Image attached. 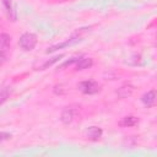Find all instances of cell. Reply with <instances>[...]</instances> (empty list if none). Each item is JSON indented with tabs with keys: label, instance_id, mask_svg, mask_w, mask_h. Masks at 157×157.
<instances>
[{
	"label": "cell",
	"instance_id": "6da1fadb",
	"mask_svg": "<svg viewBox=\"0 0 157 157\" xmlns=\"http://www.w3.org/2000/svg\"><path fill=\"white\" fill-rule=\"evenodd\" d=\"M36 44H37V36L34 33H31V32L23 33L18 39V47L25 52L33 50Z\"/></svg>",
	"mask_w": 157,
	"mask_h": 157
},
{
	"label": "cell",
	"instance_id": "7a4b0ae2",
	"mask_svg": "<svg viewBox=\"0 0 157 157\" xmlns=\"http://www.w3.org/2000/svg\"><path fill=\"white\" fill-rule=\"evenodd\" d=\"M77 90L81 91L85 94H94L98 93L102 90V86L92 80H87V81H81L77 83Z\"/></svg>",
	"mask_w": 157,
	"mask_h": 157
},
{
	"label": "cell",
	"instance_id": "3957f363",
	"mask_svg": "<svg viewBox=\"0 0 157 157\" xmlns=\"http://www.w3.org/2000/svg\"><path fill=\"white\" fill-rule=\"evenodd\" d=\"M102 134H103V130L98 126H90L86 130V137L91 141H98L102 137Z\"/></svg>",
	"mask_w": 157,
	"mask_h": 157
},
{
	"label": "cell",
	"instance_id": "277c9868",
	"mask_svg": "<svg viewBox=\"0 0 157 157\" xmlns=\"http://www.w3.org/2000/svg\"><path fill=\"white\" fill-rule=\"evenodd\" d=\"M77 40H80V38H75V37H72V38H70V39H67V40H65V42H63V43H59V44H54V45H52V47H49L47 50H45V53L47 54H49V53H53V52H55V50H58V49H61V48H65V47H67V45H71V44H74V43H76Z\"/></svg>",
	"mask_w": 157,
	"mask_h": 157
},
{
	"label": "cell",
	"instance_id": "5b68a950",
	"mask_svg": "<svg viewBox=\"0 0 157 157\" xmlns=\"http://www.w3.org/2000/svg\"><path fill=\"white\" fill-rule=\"evenodd\" d=\"M134 91H135V87L132 85H123L120 88H118L117 96L119 98H128L134 93Z\"/></svg>",
	"mask_w": 157,
	"mask_h": 157
},
{
	"label": "cell",
	"instance_id": "8992f818",
	"mask_svg": "<svg viewBox=\"0 0 157 157\" xmlns=\"http://www.w3.org/2000/svg\"><path fill=\"white\" fill-rule=\"evenodd\" d=\"M141 101L146 107H152L155 104V101H156V90L147 91L145 94H142Z\"/></svg>",
	"mask_w": 157,
	"mask_h": 157
},
{
	"label": "cell",
	"instance_id": "52a82bcc",
	"mask_svg": "<svg viewBox=\"0 0 157 157\" xmlns=\"http://www.w3.org/2000/svg\"><path fill=\"white\" fill-rule=\"evenodd\" d=\"M139 124V118L137 117H134V115H128V117H124L120 121H119V126H123V128H129V126H135Z\"/></svg>",
	"mask_w": 157,
	"mask_h": 157
},
{
	"label": "cell",
	"instance_id": "ba28073f",
	"mask_svg": "<svg viewBox=\"0 0 157 157\" xmlns=\"http://www.w3.org/2000/svg\"><path fill=\"white\" fill-rule=\"evenodd\" d=\"M74 110L71 109V108H65L63 112H61V115H60V120L64 123V124H70V123H72V120H74Z\"/></svg>",
	"mask_w": 157,
	"mask_h": 157
},
{
	"label": "cell",
	"instance_id": "9c48e42d",
	"mask_svg": "<svg viewBox=\"0 0 157 157\" xmlns=\"http://www.w3.org/2000/svg\"><path fill=\"white\" fill-rule=\"evenodd\" d=\"M93 65V60L91 58H80L77 60V64H76V70H85V69H88Z\"/></svg>",
	"mask_w": 157,
	"mask_h": 157
},
{
	"label": "cell",
	"instance_id": "30bf717a",
	"mask_svg": "<svg viewBox=\"0 0 157 157\" xmlns=\"http://www.w3.org/2000/svg\"><path fill=\"white\" fill-rule=\"evenodd\" d=\"M10 43H11V37L6 33H0V49L9 48Z\"/></svg>",
	"mask_w": 157,
	"mask_h": 157
},
{
	"label": "cell",
	"instance_id": "8fae6325",
	"mask_svg": "<svg viewBox=\"0 0 157 157\" xmlns=\"http://www.w3.org/2000/svg\"><path fill=\"white\" fill-rule=\"evenodd\" d=\"M64 56V54H60V55H56V56H54V58H52L50 60H47V61H44L40 66H39V69L38 70H45L47 67H49V66H52L54 63H56L59 59H61Z\"/></svg>",
	"mask_w": 157,
	"mask_h": 157
},
{
	"label": "cell",
	"instance_id": "7c38bea8",
	"mask_svg": "<svg viewBox=\"0 0 157 157\" xmlns=\"http://www.w3.org/2000/svg\"><path fill=\"white\" fill-rule=\"evenodd\" d=\"M9 94H10V90H9V88H2V90H0V104H2V103L7 99Z\"/></svg>",
	"mask_w": 157,
	"mask_h": 157
},
{
	"label": "cell",
	"instance_id": "4fadbf2b",
	"mask_svg": "<svg viewBox=\"0 0 157 157\" xmlns=\"http://www.w3.org/2000/svg\"><path fill=\"white\" fill-rule=\"evenodd\" d=\"M80 58L78 56H74V58H71L70 60H66L65 63H63L60 66H59V69H64V67H66V66H70L71 64H74V63H77V60H78Z\"/></svg>",
	"mask_w": 157,
	"mask_h": 157
},
{
	"label": "cell",
	"instance_id": "5bb4252c",
	"mask_svg": "<svg viewBox=\"0 0 157 157\" xmlns=\"http://www.w3.org/2000/svg\"><path fill=\"white\" fill-rule=\"evenodd\" d=\"M1 2L4 4V6H5V9H6V11L9 12V15H11L12 13V2H11V0H1Z\"/></svg>",
	"mask_w": 157,
	"mask_h": 157
},
{
	"label": "cell",
	"instance_id": "9a60e30c",
	"mask_svg": "<svg viewBox=\"0 0 157 157\" xmlns=\"http://www.w3.org/2000/svg\"><path fill=\"white\" fill-rule=\"evenodd\" d=\"M9 139H11V134H10V132H6V131H0V142L6 141V140H9Z\"/></svg>",
	"mask_w": 157,
	"mask_h": 157
},
{
	"label": "cell",
	"instance_id": "2e32d148",
	"mask_svg": "<svg viewBox=\"0 0 157 157\" xmlns=\"http://www.w3.org/2000/svg\"><path fill=\"white\" fill-rule=\"evenodd\" d=\"M6 60H7L6 53L4 52V49H0V65H2L4 63H6Z\"/></svg>",
	"mask_w": 157,
	"mask_h": 157
}]
</instances>
